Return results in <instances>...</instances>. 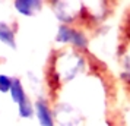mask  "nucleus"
<instances>
[{"label":"nucleus","mask_w":130,"mask_h":126,"mask_svg":"<svg viewBox=\"0 0 130 126\" xmlns=\"http://www.w3.org/2000/svg\"><path fill=\"white\" fill-rule=\"evenodd\" d=\"M13 79L6 76V75H0V91L2 92H6V91H10V87H12Z\"/></svg>","instance_id":"obj_6"},{"label":"nucleus","mask_w":130,"mask_h":126,"mask_svg":"<svg viewBox=\"0 0 130 126\" xmlns=\"http://www.w3.org/2000/svg\"><path fill=\"white\" fill-rule=\"evenodd\" d=\"M35 114L42 126H54L53 114H51V110L48 108V106L45 104V101L35 103Z\"/></svg>","instance_id":"obj_1"},{"label":"nucleus","mask_w":130,"mask_h":126,"mask_svg":"<svg viewBox=\"0 0 130 126\" xmlns=\"http://www.w3.org/2000/svg\"><path fill=\"white\" fill-rule=\"evenodd\" d=\"M34 5V2H18L16 3V9L24 15H32L34 13V7L31 6Z\"/></svg>","instance_id":"obj_5"},{"label":"nucleus","mask_w":130,"mask_h":126,"mask_svg":"<svg viewBox=\"0 0 130 126\" xmlns=\"http://www.w3.org/2000/svg\"><path fill=\"white\" fill-rule=\"evenodd\" d=\"M10 95H12V100L15 103H22L25 100V94H24V88H22V84L19 79H13L12 87H10Z\"/></svg>","instance_id":"obj_2"},{"label":"nucleus","mask_w":130,"mask_h":126,"mask_svg":"<svg viewBox=\"0 0 130 126\" xmlns=\"http://www.w3.org/2000/svg\"><path fill=\"white\" fill-rule=\"evenodd\" d=\"M0 40L3 43H6V44H12L13 46V41H15V38H13V34L10 32V28H7L6 25L0 24Z\"/></svg>","instance_id":"obj_4"},{"label":"nucleus","mask_w":130,"mask_h":126,"mask_svg":"<svg viewBox=\"0 0 130 126\" xmlns=\"http://www.w3.org/2000/svg\"><path fill=\"white\" fill-rule=\"evenodd\" d=\"M35 113L34 111V106H32V103L28 100V98H25L22 103H19V114L22 116V117H32V114Z\"/></svg>","instance_id":"obj_3"}]
</instances>
